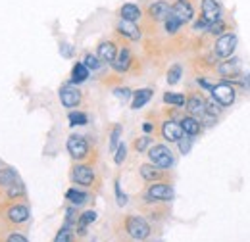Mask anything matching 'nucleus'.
<instances>
[{
	"label": "nucleus",
	"instance_id": "nucleus-1",
	"mask_svg": "<svg viewBox=\"0 0 250 242\" xmlns=\"http://www.w3.org/2000/svg\"><path fill=\"white\" fill-rule=\"evenodd\" d=\"M125 231H127V235L131 237V239H135V241H145V239H148V235H150V225L143 219V217H127L125 219Z\"/></svg>",
	"mask_w": 250,
	"mask_h": 242
},
{
	"label": "nucleus",
	"instance_id": "nucleus-2",
	"mask_svg": "<svg viewBox=\"0 0 250 242\" xmlns=\"http://www.w3.org/2000/svg\"><path fill=\"white\" fill-rule=\"evenodd\" d=\"M148 158L160 169H169L173 165V154L166 144H156V146L148 148Z\"/></svg>",
	"mask_w": 250,
	"mask_h": 242
},
{
	"label": "nucleus",
	"instance_id": "nucleus-3",
	"mask_svg": "<svg viewBox=\"0 0 250 242\" xmlns=\"http://www.w3.org/2000/svg\"><path fill=\"white\" fill-rule=\"evenodd\" d=\"M237 35L235 33H223V35H219L218 42H216V54H218L219 58H229L233 52H235V48H237Z\"/></svg>",
	"mask_w": 250,
	"mask_h": 242
},
{
	"label": "nucleus",
	"instance_id": "nucleus-4",
	"mask_svg": "<svg viewBox=\"0 0 250 242\" xmlns=\"http://www.w3.org/2000/svg\"><path fill=\"white\" fill-rule=\"evenodd\" d=\"M210 92H212L214 100L218 102L219 106H223V108H227V106H231L235 102V89L229 83H218V85L212 87Z\"/></svg>",
	"mask_w": 250,
	"mask_h": 242
},
{
	"label": "nucleus",
	"instance_id": "nucleus-5",
	"mask_svg": "<svg viewBox=\"0 0 250 242\" xmlns=\"http://www.w3.org/2000/svg\"><path fill=\"white\" fill-rule=\"evenodd\" d=\"M173 196H175V190L166 182L152 184L146 192V198L152 200V202H169V200H173Z\"/></svg>",
	"mask_w": 250,
	"mask_h": 242
},
{
	"label": "nucleus",
	"instance_id": "nucleus-6",
	"mask_svg": "<svg viewBox=\"0 0 250 242\" xmlns=\"http://www.w3.org/2000/svg\"><path fill=\"white\" fill-rule=\"evenodd\" d=\"M67 152H69V156L73 158V160H83L87 154H89V144H87V141L83 139V137H79V135H71L69 139H67Z\"/></svg>",
	"mask_w": 250,
	"mask_h": 242
},
{
	"label": "nucleus",
	"instance_id": "nucleus-7",
	"mask_svg": "<svg viewBox=\"0 0 250 242\" xmlns=\"http://www.w3.org/2000/svg\"><path fill=\"white\" fill-rule=\"evenodd\" d=\"M171 16H173L175 20H179L181 23H188V21H192V18H194V8H192V4L187 2V0H177V2L171 6Z\"/></svg>",
	"mask_w": 250,
	"mask_h": 242
},
{
	"label": "nucleus",
	"instance_id": "nucleus-8",
	"mask_svg": "<svg viewBox=\"0 0 250 242\" xmlns=\"http://www.w3.org/2000/svg\"><path fill=\"white\" fill-rule=\"evenodd\" d=\"M200 18H204L206 21H218L221 20V6L218 0H202L200 2Z\"/></svg>",
	"mask_w": 250,
	"mask_h": 242
},
{
	"label": "nucleus",
	"instance_id": "nucleus-9",
	"mask_svg": "<svg viewBox=\"0 0 250 242\" xmlns=\"http://www.w3.org/2000/svg\"><path fill=\"white\" fill-rule=\"evenodd\" d=\"M60 102L65 108H75L81 104V92L73 85H63L60 89Z\"/></svg>",
	"mask_w": 250,
	"mask_h": 242
},
{
	"label": "nucleus",
	"instance_id": "nucleus-10",
	"mask_svg": "<svg viewBox=\"0 0 250 242\" xmlns=\"http://www.w3.org/2000/svg\"><path fill=\"white\" fill-rule=\"evenodd\" d=\"M71 179H73V182H77V184L91 186L94 182L93 167H89V165H75L73 171H71Z\"/></svg>",
	"mask_w": 250,
	"mask_h": 242
},
{
	"label": "nucleus",
	"instance_id": "nucleus-11",
	"mask_svg": "<svg viewBox=\"0 0 250 242\" xmlns=\"http://www.w3.org/2000/svg\"><path fill=\"white\" fill-rule=\"evenodd\" d=\"M162 135H164V139L169 141V142H179V141L185 137V133H183V129H181V123H175V121H171V120L162 123Z\"/></svg>",
	"mask_w": 250,
	"mask_h": 242
},
{
	"label": "nucleus",
	"instance_id": "nucleus-12",
	"mask_svg": "<svg viewBox=\"0 0 250 242\" xmlns=\"http://www.w3.org/2000/svg\"><path fill=\"white\" fill-rule=\"evenodd\" d=\"M169 14H171V6H169L166 0H158V2H152V4L148 6V16H150L154 21H164Z\"/></svg>",
	"mask_w": 250,
	"mask_h": 242
},
{
	"label": "nucleus",
	"instance_id": "nucleus-13",
	"mask_svg": "<svg viewBox=\"0 0 250 242\" xmlns=\"http://www.w3.org/2000/svg\"><path fill=\"white\" fill-rule=\"evenodd\" d=\"M116 29H118V33H120L122 37L129 39V40H139V39H141V29H139V25H137L135 21L120 20Z\"/></svg>",
	"mask_w": 250,
	"mask_h": 242
},
{
	"label": "nucleus",
	"instance_id": "nucleus-14",
	"mask_svg": "<svg viewBox=\"0 0 250 242\" xmlns=\"http://www.w3.org/2000/svg\"><path fill=\"white\" fill-rule=\"evenodd\" d=\"M185 106H187L188 114L194 116V118H200V116L206 114V100H204L200 94H192V96H188L187 102H185Z\"/></svg>",
	"mask_w": 250,
	"mask_h": 242
},
{
	"label": "nucleus",
	"instance_id": "nucleus-15",
	"mask_svg": "<svg viewBox=\"0 0 250 242\" xmlns=\"http://www.w3.org/2000/svg\"><path fill=\"white\" fill-rule=\"evenodd\" d=\"M96 56H98L102 61L112 63V61L116 60V56H118V46H116V42H112V40H104V42H100V44H98V54H96Z\"/></svg>",
	"mask_w": 250,
	"mask_h": 242
},
{
	"label": "nucleus",
	"instance_id": "nucleus-16",
	"mask_svg": "<svg viewBox=\"0 0 250 242\" xmlns=\"http://www.w3.org/2000/svg\"><path fill=\"white\" fill-rule=\"evenodd\" d=\"M141 16H143L141 8L137 4H133V2H125L124 6L120 8V20H127V21H135L137 23L141 20Z\"/></svg>",
	"mask_w": 250,
	"mask_h": 242
},
{
	"label": "nucleus",
	"instance_id": "nucleus-17",
	"mask_svg": "<svg viewBox=\"0 0 250 242\" xmlns=\"http://www.w3.org/2000/svg\"><path fill=\"white\" fill-rule=\"evenodd\" d=\"M112 67L116 69V71H120V73H124L127 71L129 67H131V50L124 46L120 52H118V56H116V60L112 61Z\"/></svg>",
	"mask_w": 250,
	"mask_h": 242
},
{
	"label": "nucleus",
	"instance_id": "nucleus-18",
	"mask_svg": "<svg viewBox=\"0 0 250 242\" xmlns=\"http://www.w3.org/2000/svg\"><path fill=\"white\" fill-rule=\"evenodd\" d=\"M218 73L221 77H239L241 75V67H239V60L233 58V60L221 61L218 65Z\"/></svg>",
	"mask_w": 250,
	"mask_h": 242
},
{
	"label": "nucleus",
	"instance_id": "nucleus-19",
	"mask_svg": "<svg viewBox=\"0 0 250 242\" xmlns=\"http://www.w3.org/2000/svg\"><path fill=\"white\" fill-rule=\"evenodd\" d=\"M8 219L12 223H25L29 219V208L27 206H21V204H16L8 210Z\"/></svg>",
	"mask_w": 250,
	"mask_h": 242
},
{
	"label": "nucleus",
	"instance_id": "nucleus-20",
	"mask_svg": "<svg viewBox=\"0 0 250 242\" xmlns=\"http://www.w3.org/2000/svg\"><path fill=\"white\" fill-rule=\"evenodd\" d=\"M141 177L145 179V181H160L162 179V175H164V169H160L158 165L154 163H145V165H141Z\"/></svg>",
	"mask_w": 250,
	"mask_h": 242
},
{
	"label": "nucleus",
	"instance_id": "nucleus-21",
	"mask_svg": "<svg viewBox=\"0 0 250 242\" xmlns=\"http://www.w3.org/2000/svg\"><path fill=\"white\" fill-rule=\"evenodd\" d=\"M89 67L83 63V61H77L71 69V85H79V83H85L89 79Z\"/></svg>",
	"mask_w": 250,
	"mask_h": 242
},
{
	"label": "nucleus",
	"instance_id": "nucleus-22",
	"mask_svg": "<svg viewBox=\"0 0 250 242\" xmlns=\"http://www.w3.org/2000/svg\"><path fill=\"white\" fill-rule=\"evenodd\" d=\"M181 129H183V133L188 135V137H196L202 127H200L198 118H194V116H185V118L181 120Z\"/></svg>",
	"mask_w": 250,
	"mask_h": 242
},
{
	"label": "nucleus",
	"instance_id": "nucleus-23",
	"mask_svg": "<svg viewBox=\"0 0 250 242\" xmlns=\"http://www.w3.org/2000/svg\"><path fill=\"white\" fill-rule=\"evenodd\" d=\"M152 89H141V91H135L133 92V102H131V108L133 110H139L143 108L150 98H152Z\"/></svg>",
	"mask_w": 250,
	"mask_h": 242
},
{
	"label": "nucleus",
	"instance_id": "nucleus-24",
	"mask_svg": "<svg viewBox=\"0 0 250 242\" xmlns=\"http://www.w3.org/2000/svg\"><path fill=\"white\" fill-rule=\"evenodd\" d=\"M65 198L73 204V206H79V204H85L87 202V194L83 190H77V188H69L65 192Z\"/></svg>",
	"mask_w": 250,
	"mask_h": 242
},
{
	"label": "nucleus",
	"instance_id": "nucleus-25",
	"mask_svg": "<svg viewBox=\"0 0 250 242\" xmlns=\"http://www.w3.org/2000/svg\"><path fill=\"white\" fill-rule=\"evenodd\" d=\"M18 181V173L14 171V169H10V167H6V169H0V186H10V184H14V182Z\"/></svg>",
	"mask_w": 250,
	"mask_h": 242
},
{
	"label": "nucleus",
	"instance_id": "nucleus-26",
	"mask_svg": "<svg viewBox=\"0 0 250 242\" xmlns=\"http://www.w3.org/2000/svg\"><path fill=\"white\" fill-rule=\"evenodd\" d=\"M96 221V212L93 210H89V212L81 213V217H79V235H85V229H87V225H91Z\"/></svg>",
	"mask_w": 250,
	"mask_h": 242
},
{
	"label": "nucleus",
	"instance_id": "nucleus-27",
	"mask_svg": "<svg viewBox=\"0 0 250 242\" xmlns=\"http://www.w3.org/2000/svg\"><path fill=\"white\" fill-rule=\"evenodd\" d=\"M164 102H166V104H173V106L181 108V106H185L187 98H185L183 94H179V92H166V94H164Z\"/></svg>",
	"mask_w": 250,
	"mask_h": 242
},
{
	"label": "nucleus",
	"instance_id": "nucleus-28",
	"mask_svg": "<svg viewBox=\"0 0 250 242\" xmlns=\"http://www.w3.org/2000/svg\"><path fill=\"white\" fill-rule=\"evenodd\" d=\"M181 75H183V67H181L179 63H173V65L169 67V71H167V83H169V85L179 83V81H181Z\"/></svg>",
	"mask_w": 250,
	"mask_h": 242
},
{
	"label": "nucleus",
	"instance_id": "nucleus-29",
	"mask_svg": "<svg viewBox=\"0 0 250 242\" xmlns=\"http://www.w3.org/2000/svg\"><path fill=\"white\" fill-rule=\"evenodd\" d=\"M181 25H183V23H181L179 20H175V18H173L171 14H169V16H167V18L164 20V27H166V31H167L169 35H173V33H177V31L181 29Z\"/></svg>",
	"mask_w": 250,
	"mask_h": 242
},
{
	"label": "nucleus",
	"instance_id": "nucleus-30",
	"mask_svg": "<svg viewBox=\"0 0 250 242\" xmlns=\"http://www.w3.org/2000/svg\"><path fill=\"white\" fill-rule=\"evenodd\" d=\"M6 192H8V196H10V198H18V196H21V194L25 192V186H23V182L18 179L14 184H10V186L6 188Z\"/></svg>",
	"mask_w": 250,
	"mask_h": 242
},
{
	"label": "nucleus",
	"instance_id": "nucleus-31",
	"mask_svg": "<svg viewBox=\"0 0 250 242\" xmlns=\"http://www.w3.org/2000/svg\"><path fill=\"white\" fill-rule=\"evenodd\" d=\"M120 137H122V125H116L112 135H110V152H116L120 146Z\"/></svg>",
	"mask_w": 250,
	"mask_h": 242
},
{
	"label": "nucleus",
	"instance_id": "nucleus-32",
	"mask_svg": "<svg viewBox=\"0 0 250 242\" xmlns=\"http://www.w3.org/2000/svg\"><path fill=\"white\" fill-rule=\"evenodd\" d=\"M227 31V23L223 21V20H218V21H212L210 25H208V31L206 33H210V35H223Z\"/></svg>",
	"mask_w": 250,
	"mask_h": 242
},
{
	"label": "nucleus",
	"instance_id": "nucleus-33",
	"mask_svg": "<svg viewBox=\"0 0 250 242\" xmlns=\"http://www.w3.org/2000/svg\"><path fill=\"white\" fill-rule=\"evenodd\" d=\"M83 63L89 67V69H100V65H102V60L98 58V56H94V54H85V58H83Z\"/></svg>",
	"mask_w": 250,
	"mask_h": 242
},
{
	"label": "nucleus",
	"instance_id": "nucleus-34",
	"mask_svg": "<svg viewBox=\"0 0 250 242\" xmlns=\"http://www.w3.org/2000/svg\"><path fill=\"white\" fill-rule=\"evenodd\" d=\"M67 120H69V125H85L87 123V116L83 112H69Z\"/></svg>",
	"mask_w": 250,
	"mask_h": 242
},
{
	"label": "nucleus",
	"instance_id": "nucleus-35",
	"mask_svg": "<svg viewBox=\"0 0 250 242\" xmlns=\"http://www.w3.org/2000/svg\"><path fill=\"white\" fill-rule=\"evenodd\" d=\"M150 142H152V139L150 137H141V139H137L135 141V150L137 152H146L148 148H150Z\"/></svg>",
	"mask_w": 250,
	"mask_h": 242
},
{
	"label": "nucleus",
	"instance_id": "nucleus-36",
	"mask_svg": "<svg viewBox=\"0 0 250 242\" xmlns=\"http://www.w3.org/2000/svg\"><path fill=\"white\" fill-rule=\"evenodd\" d=\"M114 188H116V200H118V206H122V208H124L129 198H127V194L122 190V184H120V181H116V186H114Z\"/></svg>",
	"mask_w": 250,
	"mask_h": 242
},
{
	"label": "nucleus",
	"instance_id": "nucleus-37",
	"mask_svg": "<svg viewBox=\"0 0 250 242\" xmlns=\"http://www.w3.org/2000/svg\"><path fill=\"white\" fill-rule=\"evenodd\" d=\"M177 144H179V152H181V154H188V152H190V148H192V137L185 135V137H183V139H181Z\"/></svg>",
	"mask_w": 250,
	"mask_h": 242
},
{
	"label": "nucleus",
	"instance_id": "nucleus-38",
	"mask_svg": "<svg viewBox=\"0 0 250 242\" xmlns=\"http://www.w3.org/2000/svg\"><path fill=\"white\" fill-rule=\"evenodd\" d=\"M114 154H116V156H114V161H116L118 165H122L125 161V158H127V146H125V144H120L118 150L114 152Z\"/></svg>",
	"mask_w": 250,
	"mask_h": 242
},
{
	"label": "nucleus",
	"instance_id": "nucleus-39",
	"mask_svg": "<svg viewBox=\"0 0 250 242\" xmlns=\"http://www.w3.org/2000/svg\"><path fill=\"white\" fill-rule=\"evenodd\" d=\"M54 242H71V233H69V227H65V225H63L62 229L58 231V235H56Z\"/></svg>",
	"mask_w": 250,
	"mask_h": 242
},
{
	"label": "nucleus",
	"instance_id": "nucleus-40",
	"mask_svg": "<svg viewBox=\"0 0 250 242\" xmlns=\"http://www.w3.org/2000/svg\"><path fill=\"white\" fill-rule=\"evenodd\" d=\"M60 52H62L63 58H73V54H75L73 46H71V44H67V42H62V46H60Z\"/></svg>",
	"mask_w": 250,
	"mask_h": 242
},
{
	"label": "nucleus",
	"instance_id": "nucleus-41",
	"mask_svg": "<svg viewBox=\"0 0 250 242\" xmlns=\"http://www.w3.org/2000/svg\"><path fill=\"white\" fill-rule=\"evenodd\" d=\"M208 25H210V21H206L204 18H198L192 27H194V31H208Z\"/></svg>",
	"mask_w": 250,
	"mask_h": 242
},
{
	"label": "nucleus",
	"instance_id": "nucleus-42",
	"mask_svg": "<svg viewBox=\"0 0 250 242\" xmlns=\"http://www.w3.org/2000/svg\"><path fill=\"white\" fill-rule=\"evenodd\" d=\"M114 94H116L120 100H127V98H131V96H133V92L129 91V89H125V87H122V89H116V91H114Z\"/></svg>",
	"mask_w": 250,
	"mask_h": 242
},
{
	"label": "nucleus",
	"instance_id": "nucleus-43",
	"mask_svg": "<svg viewBox=\"0 0 250 242\" xmlns=\"http://www.w3.org/2000/svg\"><path fill=\"white\" fill-rule=\"evenodd\" d=\"M6 242H27V239L23 235H10Z\"/></svg>",
	"mask_w": 250,
	"mask_h": 242
},
{
	"label": "nucleus",
	"instance_id": "nucleus-44",
	"mask_svg": "<svg viewBox=\"0 0 250 242\" xmlns=\"http://www.w3.org/2000/svg\"><path fill=\"white\" fill-rule=\"evenodd\" d=\"M152 129H154L152 123H143V131H145V133H152Z\"/></svg>",
	"mask_w": 250,
	"mask_h": 242
}]
</instances>
